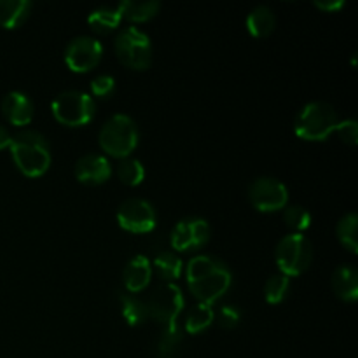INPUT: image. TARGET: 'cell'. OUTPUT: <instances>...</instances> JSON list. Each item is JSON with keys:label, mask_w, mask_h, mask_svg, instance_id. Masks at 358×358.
<instances>
[{"label": "cell", "mask_w": 358, "mask_h": 358, "mask_svg": "<svg viewBox=\"0 0 358 358\" xmlns=\"http://www.w3.org/2000/svg\"><path fill=\"white\" fill-rule=\"evenodd\" d=\"M233 282L231 269L213 255L199 254L187 262V283L201 303L212 304L227 292Z\"/></svg>", "instance_id": "cell-1"}, {"label": "cell", "mask_w": 358, "mask_h": 358, "mask_svg": "<svg viewBox=\"0 0 358 358\" xmlns=\"http://www.w3.org/2000/svg\"><path fill=\"white\" fill-rule=\"evenodd\" d=\"M10 154L17 170L27 177H41L51 164L49 142L37 129H23L10 140Z\"/></svg>", "instance_id": "cell-2"}, {"label": "cell", "mask_w": 358, "mask_h": 358, "mask_svg": "<svg viewBox=\"0 0 358 358\" xmlns=\"http://www.w3.org/2000/svg\"><path fill=\"white\" fill-rule=\"evenodd\" d=\"M339 117L331 103L322 100L310 101L304 105L294 121V131L304 140H325L332 131H336Z\"/></svg>", "instance_id": "cell-3"}, {"label": "cell", "mask_w": 358, "mask_h": 358, "mask_svg": "<svg viewBox=\"0 0 358 358\" xmlns=\"http://www.w3.org/2000/svg\"><path fill=\"white\" fill-rule=\"evenodd\" d=\"M101 149L115 157H128L138 143V128L128 114H114L103 122L100 129Z\"/></svg>", "instance_id": "cell-4"}, {"label": "cell", "mask_w": 358, "mask_h": 358, "mask_svg": "<svg viewBox=\"0 0 358 358\" xmlns=\"http://www.w3.org/2000/svg\"><path fill=\"white\" fill-rule=\"evenodd\" d=\"M275 259L280 273L289 278L297 276L310 268L311 259H313V247L303 233L287 234L276 245Z\"/></svg>", "instance_id": "cell-5"}, {"label": "cell", "mask_w": 358, "mask_h": 358, "mask_svg": "<svg viewBox=\"0 0 358 358\" xmlns=\"http://www.w3.org/2000/svg\"><path fill=\"white\" fill-rule=\"evenodd\" d=\"M52 114L65 126H84L93 119L96 103L93 96L79 90H66L56 94L51 103Z\"/></svg>", "instance_id": "cell-6"}, {"label": "cell", "mask_w": 358, "mask_h": 358, "mask_svg": "<svg viewBox=\"0 0 358 358\" xmlns=\"http://www.w3.org/2000/svg\"><path fill=\"white\" fill-rule=\"evenodd\" d=\"M115 52L126 66L143 70L150 66L152 59V44L150 37L136 27H126L117 34L114 42Z\"/></svg>", "instance_id": "cell-7"}, {"label": "cell", "mask_w": 358, "mask_h": 358, "mask_svg": "<svg viewBox=\"0 0 358 358\" xmlns=\"http://www.w3.org/2000/svg\"><path fill=\"white\" fill-rule=\"evenodd\" d=\"M147 306V313L150 318H154L156 322H159L163 327L166 325L175 324L178 320V315L182 313L185 306L184 294L182 289L175 283H161L149 297V303Z\"/></svg>", "instance_id": "cell-8"}, {"label": "cell", "mask_w": 358, "mask_h": 358, "mask_svg": "<svg viewBox=\"0 0 358 358\" xmlns=\"http://www.w3.org/2000/svg\"><path fill=\"white\" fill-rule=\"evenodd\" d=\"M248 198L252 205L261 212H275L285 208L289 201V189L278 178L261 175L248 185Z\"/></svg>", "instance_id": "cell-9"}, {"label": "cell", "mask_w": 358, "mask_h": 358, "mask_svg": "<svg viewBox=\"0 0 358 358\" xmlns=\"http://www.w3.org/2000/svg\"><path fill=\"white\" fill-rule=\"evenodd\" d=\"M156 210L152 203L143 198H128L119 205L117 222L122 229L131 233H149L156 226Z\"/></svg>", "instance_id": "cell-10"}, {"label": "cell", "mask_w": 358, "mask_h": 358, "mask_svg": "<svg viewBox=\"0 0 358 358\" xmlns=\"http://www.w3.org/2000/svg\"><path fill=\"white\" fill-rule=\"evenodd\" d=\"M210 224L201 217H185L178 220L170 234L171 247L178 252L196 250L210 240Z\"/></svg>", "instance_id": "cell-11"}, {"label": "cell", "mask_w": 358, "mask_h": 358, "mask_svg": "<svg viewBox=\"0 0 358 358\" xmlns=\"http://www.w3.org/2000/svg\"><path fill=\"white\" fill-rule=\"evenodd\" d=\"M103 55V45L91 35L73 37L65 48V62L73 72H87L94 69Z\"/></svg>", "instance_id": "cell-12"}, {"label": "cell", "mask_w": 358, "mask_h": 358, "mask_svg": "<svg viewBox=\"0 0 358 358\" xmlns=\"http://www.w3.org/2000/svg\"><path fill=\"white\" fill-rule=\"evenodd\" d=\"M73 171L84 184H101L112 175V164L101 154H84L76 161Z\"/></svg>", "instance_id": "cell-13"}, {"label": "cell", "mask_w": 358, "mask_h": 358, "mask_svg": "<svg viewBox=\"0 0 358 358\" xmlns=\"http://www.w3.org/2000/svg\"><path fill=\"white\" fill-rule=\"evenodd\" d=\"M2 112L14 126H27L34 119V103L21 91H9L2 100Z\"/></svg>", "instance_id": "cell-14"}, {"label": "cell", "mask_w": 358, "mask_h": 358, "mask_svg": "<svg viewBox=\"0 0 358 358\" xmlns=\"http://www.w3.org/2000/svg\"><path fill=\"white\" fill-rule=\"evenodd\" d=\"M150 278H152V262L149 261V257L142 254L129 259L124 271H122L124 287L131 294H136L145 289L149 285Z\"/></svg>", "instance_id": "cell-15"}, {"label": "cell", "mask_w": 358, "mask_h": 358, "mask_svg": "<svg viewBox=\"0 0 358 358\" xmlns=\"http://www.w3.org/2000/svg\"><path fill=\"white\" fill-rule=\"evenodd\" d=\"M332 289L336 296L345 301H355L358 297V271L353 264H341L332 273Z\"/></svg>", "instance_id": "cell-16"}, {"label": "cell", "mask_w": 358, "mask_h": 358, "mask_svg": "<svg viewBox=\"0 0 358 358\" xmlns=\"http://www.w3.org/2000/svg\"><path fill=\"white\" fill-rule=\"evenodd\" d=\"M248 31H250L254 37H268L276 27V16L271 10V7L264 6V3H259L255 6L250 13L247 14V20H245Z\"/></svg>", "instance_id": "cell-17"}, {"label": "cell", "mask_w": 358, "mask_h": 358, "mask_svg": "<svg viewBox=\"0 0 358 358\" xmlns=\"http://www.w3.org/2000/svg\"><path fill=\"white\" fill-rule=\"evenodd\" d=\"M30 0H0V24L3 28H16L28 17Z\"/></svg>", "instance_id": "cell-18"}, {"label": "cell", "mask_w": 358, "mask_h": 358, "mask_svg": "<svg viewBox=\"0 0 358 358\" xmlns=\"http://www.w3.org/2000/svg\"><path fill=\"white\" fill-rule=\"evenodd\" d=\"M161 3L157 0H124L117 6L121 16H124L129 21H147L154 17L159 10Z\"/></svg>", "instance_id": "cell-19"}, {"label": "cell", "mask_w": 358, "mask_h": 358, "mask_svg": "<svg viewBox=\"0 0 358 358\" xmlns=\"http://www.w3.org/2000/svg\"><path fill=\"white\" fill-rule=\"evenodd\" d=\"M182 339H184V331L178 322L163 327L157 341V355L159 358H175L182 346Z\"/></svg>", "instance_id": "cell-20"}, {"label": "cell", "mask_w": 358, "mask_h": 358, "mask_svg": "<svg viewBox=\"0 0 358 358\" xmlns=\"http://www.w3.org/2000/svg\"><path fill=\"white\" fill-rule=\"evenodd\" d=\"M213 318H215V311H213L212 304L199 303L196 306H192L189 310V313L185 315L184 329L191 334H198V332L205 331L212 325Z\"/></svg>", "instance_id": "cell-21"}, {"label": "cell", "mask_w": 358, "mask_h": 358, "mask_svg": "<svg viewBox=\"0 0 358 358\" xmlns=\"http://www.w3.org/2000/svg\"><path fill=\"white\" fill-rule=\"evenodd\" d=\"M121 17L122 16L117 7L101 6L98 9L91 10L90 16H87V23L94 31H110L119 27Z\"/></svg>", "instance_id": "cell-22"}, {"label": "cell", "mask_w": 358, "mask_h": 358, "mask_svg": "<svg viewBox=\"0 0 358 358\" xmlns=\"http://www.w3.org/2000/svg\"><path fill=\"white\" fill-rule=\"evenodd\" d=\"M339 241L348 248L352 254H357L358 250V215L355 212H348L339 219L336 226Z\"/></svg>", "instance_id": "cell-23"}, {"label": "cell", "mask_w": 358, "mask_h": 358, "mask_svg": "<svg viewBox=\"0 0 358 358\" xmlns=\"http://www.w3.org/2000/svg\"><path fill=\"white\" fill-rule=\"evenodd\" d=\"M121 299V308H122V317L128 322L129 325H140L142 322H145V318L149 317L147 313V306L140 297H136L135 294L124 292L119 296Z\"/></svg>", "instance_id": "cell-24"}, {"label": "cell", "mask_w": 358, "mask_h": 358, "mask_svg": "<svg viewBox=\"0 0 358 358\" xmlns=\"http://www.w3.org/2000/svg\"><path fill=\"white\" fill-rule=\"evenodd\" d=\"M154 269H156L157 275L161 276L163 280H177L178 276L182 275V259L178 257L175 252H161V254L156 255L154 259Z\"/></svg>", "instance_id": "cell-25"}, {"label": "cell", "mask_w": 358, "mask_h": 358, "mask_svg": "<svg viewBox=\"0 0 358 358\" xmlns=\"http://www.w3.org/2000/svg\"><path fill=\"white\" fill-rule=\"evenodd\" d=\"M289 290H290L289 276L283 275V273H275V275H271L268 280H266L264 297L268 303L278 304L285 299Z\"/></svg>", "instance_id": "cell-26"}, {"label": "cell", "mask_w": 358, "mask_h": 358, "mask_svg": "<svg viewBox=\"0 0 358 358\" xmlns=\"http://www.w3.org/2000/svg\"><path fill=\"white\" fill-rule=\"evenodd\" d=\"M117 175L124 184L138 185L145 177V168L136 157H122L117 164Z\"/></svg>", "instance_id": "cell-27"}, {"label": "cell", "mask_w": 358, "mask_h": 358, "mask_svg": "<svg viewBox=\"0 0 358 358\" xmlns=\"http://www.w3.org/2000/svg\"><path fill=\"white\" fill-rule=\"evenodd\" d=\"M283 219H285L287 226L292 227L294 231L301 233V231L308 229L311 224V213L310 210L304 208L301 205H290L287 206L283 212Z\"/></svg>", "instance_id": "cell-28"}, {"label": "cell", "mask_w": 358, "mask_h": 358, "mask_svg": "<svg viewBox=\"0 0 358 358\" xmlns=\"http://www.w3.org/2000/svg\"><path fill=\"white\" fill-rule=\"evenodd\" d=\"M115 90V79L110 73H100L91 80V91L94 96L98 98H107L114 93Z\"/></svg>", "instance_id": "cell-29"}, {"label": "cell", "mask_w": 358, "mask_h": 358, "mask_svg": "<svg viewBox=\"0 0 358 358\" xmlns=\"http://www.w3.org/2000/svg\"><path fill=\"white\" fill-rule=\"evenodd\" d=\"M217 318H219V324L222 325L224 329H233L240 324L241 320V311L238 306H233V304H226L219 310L217 313Z\"/></svg>", "instance_id": "cell-30"}, {"label": "cell", "mask_w": 358, "mask_h": 358, "mask_svg": "<svg viewBox=\"0 0 358 358\" xmlns=\"http://www.w3.org/2000/svg\"><path fill=\"white\" fill-rule=\"evenodd\" d=\"M336 131L339 133L343 140L350 145H355L358 140V122L355 119H345V121H339L336 126Z\"/></svg>", "instance_id": "cell-31"}, {"label": "cell", "mask_w": 358, "mask_h": 358, "mask_svg": "<svg viewBox=\"0 0 358 358\" xmlns=\"http://www.w3.org/2000/svg\"><path fill=\"white\" fill-rule=\"evenodd\" d=\"M345 3V0H315V6L322 10H339Z\"/></svg>", "instance_id": "cell-32"}, {"label": "cell", "mask_w": 358, "mask_h": 358, "mask_svg": "<svg viewBox=\"0 0 358 358\" xmlns=\"http://www.w3.org/2000/svg\"><path fill=\"white\" fill-rule=\"evenodd\" d=\"M10 140H13V135L9 133V129H7L6 126L0 124V149H6V147H9Z\"/></svg>", "instance_id": "cell-33"}]
</instances>
